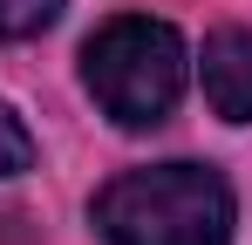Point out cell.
I'll list each match as a JSON object with an SVG mask.
<instances>
[{
    "label": "cell",
    "mask_w": 252,
    "mask_h": 245,
    "mask_svg": "<svg viewBox=\"0 0 252 245\" xmlns=\"http://www.w3.org/2000/svg\"><path fill=\"white\" fill-rule=\"evenodd\" d=\"M198 82H205L211 116L252 122V28H211L198 55Z\"/></svg>",
    "instance_id": "3957f363"
},
{
    "label": "cell",
    "mask_w": 252,
    "mask_h": 245,
    "mask_svg": "<svg viewBox=\"0 0 252 245\" xmlns=\"http://www.w3.org/2000/svg\"><path fill=\"white\" fill-rule=\"evenodd\" d=\"M21 170H34V136H28V122L0 102V177H21Z\"/></svg>",
    "instance_id": "5b68a950"
},
{
    "label": "cell",
    "mask_w": 252,
    "mask_h": 245,
    "mask_svg": "<svg viewBox=\"0 0 252 245\" xmlns=\"http://www.w3.org/2000/svg\"><path fill=\"white\" fill-rule=\"evenodd\" d=\"M184 34L150 14H116L82 41V89L116 129H157L184 95Z\"/></svg>",
    "instance_id": "7a4b0ae2"
},
{
    "label": "cell",
    "mask_w": 252,
    "mask_h": 245,
    "mask_svg": "<svg viewBox=\"0 0 252 245\" xmlns=\"http://www.w3.org/2000/svg\"><path fill=\"white\" fill-rule=\"evenodd\" d=\"M62 7L68 0H0V41H28V34H41V28H55Z\"/></svg>",
    "instance_id": "277c9868"
},
{
    "label": "cell",
    "mask_w": 252,
    "mask_h": 245,
    "mask_svg": "<svg viewBox=\"0 0 252 245\" xmlns=\"http://www.w3.org/2000/svg\"><path fill=\"white\" fill-rule=\"evenodd\" d=\"M89 218L102 245H232L239 204L211 163H143L109 177Z\"/></svg>",
    "instance_id": "6da1fadb"
}]
</instances>
